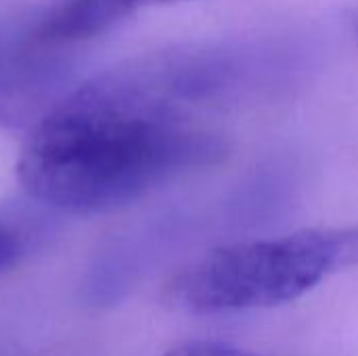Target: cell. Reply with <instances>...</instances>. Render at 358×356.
<instances>
[{
    "instance_id": "cell-1",
    "label": "cell",
    "mask_w": 358,
    "mask_h": 356,
    "mask_svg": "<svg viewBox=\"0 0 358 356\" xmlns=\"http://www.w3.org/2000/svg\"><path fill=\"white\" fill-rule=\"evenodd\" d=\"M224 155V143L176 111L153 65L115 69L69 90L34 128L19 178L69 214L124 208Z\"/></svg>"
},
{
    "instance_id": "cell-2",
    "label": "cell",
    "mask_w": 358,
    "mask_h": 356,
    "mask_svg": "<svg viewBox=\"0 0 358 356\" xmlns=\"http://www.w3.org/2000/svg\"><path fill=\"white\" fill-rule=\"evenodd\" d=\"M352 266L358 225L306 229L212 250L174 277L168 300L193 315L275 308Z\"/></svg>"
},
{
    "instance_id": "cell-3",
    "label": "cell",
    "mask_w": 358,
    "mask_h": 356,
    "mask_svg": "<svg viewBox=\"0 0 358 356\" xmlns=\"http://www.w3.org/2000/svg\"><path fill=\"white\" fill-rule=\"evenodd\" d=\"M71 61L65 46L40 40L29 27L0 25V126H36L67 92Z\"/></svg>"
},
{
    "instance_id": "cell-4",
    "label": "cell",
    "mask_w": 358,
    "mask_h": 356,
    "mask_svg": "<svg viewBox=\"0 0 358 356\" xmlns=\"http://www.w3.org/2000/svg\"><path fill=\"white\" fill-rule=\"evenodd\" d=\"M25 254V239L21 231L0 220V275L13 269Z\"/></svg>"
},
{
    "instance_id": "cell-5",
    "label": "cell",
    "mask_w": 358,
    "mask_h": 356,
    "mask_svg": "<svg viewBox=\"0 0 358 356\" xmlns=\"http://www.w3.org/2000/svg\"><path fill=\"white\" fill-rule=\"evenodd\" d=\"M162 356H260L254 353H245L227 344H216V342H189L180 344Z\"/></svg>"
},
{
    "instance_id": "cell-6",
    "label": "cell",
    "mask_w": 358,
    "mask_h": 356,
    "mask_svg": "<svg viewBox=\"0 0 358 356\" xmlns=\"http://www.w3.org/2000/svg\"><path fill=\"white\" fill-rule=\"evenodd\" d=\"M117 6L122 8V13L128 17L130 13H134L141 6H153V4H170V2H182V0H115Z\"/></svg>"
}]
</instances>
